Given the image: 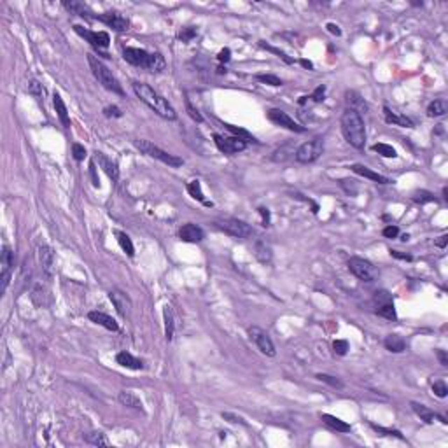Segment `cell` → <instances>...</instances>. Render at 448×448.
<instances>
[{"label":"cell","instance_id":"7c38bea8","mask_svg":"<svg viewBox=\"0 0 448 448\" xmlns=\"http://www.w3.org/2000/svg\"><path fill=\"white\" fill-rule=\"evenodd\" d=\"M151 56L153 53H147L145 49H140V47H124L123 49V58L124 61H128L133 67H142L147 70L149 63H151Z\"/></svg>","mask_w":448,"mask_h":448},{"label":"cell","instance_id":"277c9868","mask_svg":"<svg viewBox=\"0 0 448 448\" xmlns=\"http://www.w3.org/2000/svg\"><path fill=\"white\" fill-rule=\"evenodd\" d=\"M133 145L138 151H140V153L147 154L149 158H154V160L161 161V163L168 165V167L177 168V167H182V165H184V160H182V158L175 156V154L167 153V151H163L161 147H158V145L153 144V142L144 140V138H138V140H135Z\"/></svg>","mask_w":448,"mask_h":448},{"label":"cell","instance_id":"94428289","mask_svg":"<svg viewBox=\"0 0 448 448\" xmlns=\"http://www.w3.org/2000/svg\"><path fill=\"white\" fill-rule=\"evenodd\" d=\"M326 28H328V32H329V34L336 35V37H340V35H341L340 27H338V25H335V23H328V25H326Z\"/></svg>","mask_w":448,"mask_h":448},{"label":"cell","instance_id":"6f0895ef","mask_svg":"<svg viewBox=\"0 0 448 448\" xmlns=\"http://www.w3.org/2000/svg\"><path fill=\"white\" fill-rule=\"evenodd\" d=\"M258 212H259V215H261V219H263V226L268 228V226H270V210H268V208H264V207H259Z\"/></svg>","mask_w":448,"mask_h":448},{"label":"cell","instance_id":"ee69618b","mask_svg":"<svg viewBox=\"0 0 448 448\" xmlns=\"http://www.w3.org/2000/svg\"><path fill=\"white\" fill-rule=\"evenodd\" d=\"M432 392H434L436 396H438V398H446V394H448V387H446V384H445V380H436L434 384H432Z\"/></svg>","mask_w":448,"mask_h":448},{"label":"cell","instance_id":"2e32d148","mask_svg":"<svg viewBox=\"0 0 448 448\" xmlns=\"http://www.w3.org/2000/svg\"><path fill=\"white\" fill-rule=\"evenodd\" d=\"M39 261L44 277L51 280L54 277V251L49 245H40L39 247Z\"/></svg>","mask_w":448,"mask_h":448},{"label":"cell","instance_id":"1f68e13d","mask_svg":"<svg viewBox=\"0 0 448 448\" xmlns=\"http://www.w3.org/2000/svg\"><path fill=\"white\" fill-rule=\"evenodd\" d=\"M63 7L67 11H70V13L79 14L81 18H91V20H93V16H91L93 13H91L90 7L83 2H63Z\"/></svg>","mask_w":448,"mask_h":448},{"label":"cell","instance_id":"ab89813d","mask_svg":"<svg viewBox=\"0 0 448 448\" xmlns=\"http://www.w3.org/2000/svg\"><path fill=\"white\" fill-rule=\"evenodd\" d=\"M317 380H321V382H324V384H328V385H331L333 389H343V382L340 380V378H336V377H331V375H326V373H317Z\"/></svg>","mask_w":448,"mask_h":448},{"label":"cell","instance_id":"8992f818","mask_svg":"<svg viewBox=\"0 0 448 448\" xmlns=\"http://www.w3.org/2000/svg\"><path fill=\"white\" fill-rule=\"evenodd\" d=\"M324 153V138L315 137L314 140L301 144L294 153V160L301 165H308L317 161Z\"/></svg>","mask_w":448,"mask_h":448},{"label":"cell","instance_id":"6125c7cd","mask_svg":"<svg viewBox=\"0 0 448 448\" xmlns=\"http://www.w3.org/2000/svg\"><path fill=\"white\" fill-rule=\"evenodd\" d=\"M446 244H448V235H441V237L434 242V245H436V247H439V249H445Z\"/></svg>","mask_w":448,"mask_h":448},{"label":"cell","instance_id":"603a6c76","mask_svg":"<svg viewBox=\"0 0 448 448\" xmlns=\"http://www.w3.org/2000/svg\"><path fill=\"white\" fill-rule=\"evenodd\" d=\"M345 102H347V109H352L355 112H368V104L364 98L357 93V91H347L345 93Z\"/></svg>","mask_w":448,"mask_h":448},{"label":"cell","instance_id":"7a4b0ae2","mask_svg":"<svg viewBox=\"0 0 448 448\" xmlns=\"http://www.w3.org/2000/svg\"><path fill=\"white\" fill-rule=\"evenodd\" d=\"M341 131L343 137L352 147L362 149L366 144V126L364 119L359 112L352 111V109H345L341 114Z\"/></svg>","mask_w":448,"mask_h":448},{"label":"cell","instance_id":"d4e9b609","mask_svg":"<svg viewBox=\"0 0 448 448\" xmlns=\"http://www.w3.org/2000/svg\"><path fill=\"white\" fill-rule=\"evenodd\" d=\"M53 105H54V111L58 114V119L61 121L63 128L68 130V128H70V116H68V109H67V105H65V102L60 93L53 95Z\"/></svg>","mask_w":448,"mask_h":448},{"label":"cell","instance_id":"5bb4252c","mask_svg":"<svg viewBox=\"0 0 448 448\" xmlns=\"http://www.w3.org/2000/svg\"><path fill=\"white\" fill-rule=\"evenodd\" d=\"M0 264H2V275H0V280H2V292H6L7 285H9V280H11V270H13V266H14V252L11 251L9 245H4L2 247Z\"/></svg>","mask_w":448,"mask_h":448},{"label":"cell","instance_id":"74e56055","mask_svg":"<svg viewBox=\"0 0 448 448\" xmlns=\"http://www.w3.org/2000/svg\"><path fill=\"white\" fill-rule=\"evenodd\" d=\"M411 200L415 201V203H420V205H425V203H432V201H436V196L432 193H429V191H415L413 196H411Z\"/></svg>","mask_w":448,"mask_h":448},{"label":"cell","instance_id":"d6986e66","mask_svg":"<svg viewBox=\"0 0 448 448\" xmlns=\"http://www.w3.org/2000/svg\"><path fill=\"white\" fill-rule=\"evenodd\" d=\"M95 161H98V165H100L102 170L107 174V177L111 179L112 182H117L119 181V168H117V163L116 161H112L111 158H107L104 153H95Z\"/></svg>","mask_w":448,"mask_h":448},{"label":"cell","instance_id":"ac0fdd59","mask_svg":"<svg viewBox=\"0 0 448 448\" xmlns=\"http://www.w3.org/2000/svg\"><path fill=\"white\" fill-rule=\"evenodd\" d=\"M410 406H411V410H413L415 413H417L418 417H420V420H424L425 424H434V420H439V422H441V424H446V422H448L446 418L443 417V415L434 413V411H432L431 408H427V406L422 405V403L411 401V403H410Z\"/></svg>","mask_w":448,"mask_h":448},{"label":"cell","instance_id":"bcb514c9","mask_svg":"<svg viewBox=\"0 0 448 448\" xmlns=\"http://www.w3.org/2000/svg\"><path fill=\"white\" fill-rule=\"evenodd\" d=\"M198 35V30L194 27H186L181 30V34H179V39L182 40V42H189L191 39H194Z\"/></svg>","mask_w":448,"mask_h":448},{"label":"cell","instance_id":"3957f363","mask_svg":"<svg viewBox=\"0 0 448 448\" xmlns=\"http://www.w3.org/2000/svg\"><path fill=\"white\" fill-rule=\"evenodd\" d=\"M88 63H90L91 74L95 76V79H97L105 90L112 91V93H116V95H124L123 86L119 84V81L114 77L111 68H109L100 58H97L95 54H88Z\"/></svg>","mask_w":448,"mask_h":448},{"label":"cell","instance_id":"9f6ffc18","mask_svg":"<svg viewBox=\"0 0 448 448\" xmlns=\"http://www.w3.org/2000/svg\"><path fill=\"white\" fill-rule=\"evenodd\" d=\"M222 418H226V420L233 422V424H242V425H247V422L244 420L242 417H237V415L233 413H222Z\"/></svg>","mask_w":448,"mask_h":448},{"label":"cell","instance_id":"836d02e7","mask_svg":"<svg viewBox=\"0 0 448 448\" xmlns=\"http://www.w3.org/2000/svg\"><path fill=\"white\" fill-rule=\"evenodd\" d=\"M256 258H258V261L263 264L271 261V247L264 240L256 242Z\"/></svg>","mask_w":448,"mask_h":448},{"label":"cell","instance_id":"9a60e30c","mask_svg":"<svg viewBox=\"0 0 448 448\" xmlns=\"http://www.w3.org/2000/svg\"><path fill=\"white\" fill-rule=\"evenodd\" d=\"M109 298H111L114 308H116V312L121 317L126 319L128 315L131 314V300L126 292H123L121 289H112V291L109 292Z\"/></svg>","mask_w":448,"mask_h":448},{"label":"cell","instance_id":"4fadbf2b","mask_svg":"<svg viewBox=\"0 0 448 448\" xmlns=\"http://www.w3.org/2000/svg\"><path fill=\"white\" fill-rule=\"evenodd\" d=\"M95 20L102 21V23L107 25L109 28H112V30H116V32L130 30V20H128V18H124L123 14L116 13V11H109V13H104V14H97V16H95Z\"/></svg>","mask_w":448,"mask_h":448},{"label":"cell","instance_id":"db71d44e","mask_svg":"<svg viewBox=\"0 0 448 448\" xmlns=\"http://www.w3.org/2000/svg\"><path fill=\"white\" fill-rule=\"evenodd\" d=\"M389 254H391L392 258H396V259H403V261H413V258H411L410 254H406V252H401V251H394V249H391V251H389Z\"/></svg>","mask_w":448,"mask_h":448},{"label":"cell","instance_id":"8d00e7d4","mask_svg":"<svg viewBox=\"0 0 448 448\" xmlns=\"http://www.w3.org/2000/svg\"><path fill=\"white\" fill-rule=\"evenodd\" d=\"M84 441L90 443V445H95V446H109L111 443H109L107 436L104 434V432H90V434L84 436Z\"/></svg>","mask_w":448,"mask_h":448},{"label":"cell","instance_id":"be15d7a7","mask_svg":"<svg viewBox=\"0 0 448 448\" xmlns=\"http://www.w3.org/2000/svg\"><path fill=\"white\" fill-rule=\"evenodd\" d=\"M300 61H301V65H303L305 68H310V70L314 68V63H312V61H308V60H300Z\"/></svg>","mask_w":448,"mask_h":448},{"label":"cell","instance_id":"30bf717a","mask_svg":"<svg viewBox=\"0 0 448 448\" xmlns=\"http://www.w3.org/2000/svg\"><path fill=\"white\" fill-rule=\"evenodd\" d=\"M266 116L273 124L285 128V130H289V131H294V133H305V131H307V128L298 124L287 112L280 111V109H270V111L266 112Z\"/></svg>","mask_w":448,"mask_h":448},{"label":"cell","instance_id":"681fc988","mask_svg":"<svg viewBox=\"0 0 448 448\" xmlns=\"http://www.w3.org/2000/svg\"><path fill=\"white\" fill-rule=\"evenodd\" d=\"M104 116L105 117H121L123 112H121V109L116 107V105H109V107L104 109Z\"/></svg>","mask_w":448,"mask_h":448},{"label":"cell","instance_id":"f1b7e54d","mask_svg":"<svg viewBox=\"0 0 448 448\" xmlns=\"http://www.w3.org/2000/svg\"><path fill=\"white\" fill-rule=\"evenodd\" d=\"M446 112H448V102L445 98H436V100H432L427 107L429 117H441V116H445Z\"/></svg>","mask_w":448,"mask_h":448},{"label":"cell","instance_id":"91938a15","mask_svg":"<svg viewBox=\"0 0 448 448\" xmlns=\"http://www.w3.org/2000/svg\"><path fill=\"white\" fill-rule=\"evenodd\" d=\"M436 355H438L439 364H441V366H448V354H446L445 350H441V348H439V350H436Z\"/></svg>","mask_w":448,"mask_h":448},{"label":"cell","instance_id":"816d5d0a","mask_svg":"<svg viewBox=\"0 0 448 448\" xmlns=\"http://www.w3.org/2000/svg\"><path fill=\"white\" fill-rule=\"evenodd\" d=\"M324 95H326V86L322 84V86H319L317 90H315L314 93L310 95V98L314 102H322V100H324Z\"/></svg>","mask_w":448,"mask_h":448},{"label":"cell","instance_id":"4316f807","mask_svg":"<svg viewBox=\"0 0 448 448\" xmlns=\"http://www.w3.org/2000/svg\"><path fill=\"white\" fill-rule=\"evenodd\" d=\"M384 116H385V121L391 124H398V126H403V128H413V121H411L410 117L392 112L389 107H384Z\"/></svg>","mask_w":448,"mask_h":448},{"label":"cell","instance_id":"6da1fadb","mask_svg":"<svg viewBox=\"0 0 448 448\" xmlns=\"http://www.w3.org/2000/svg\"><path fill=\"white\" fill-rule=\"evenodd\" d=\"M131 86H133L135 95L140 98V102H144V104L147 105L153 112H156L158 116L163 117V119H167V121H175V119H177V112H175V109L172 107L170 102H168L165 97H161L158 91H154L149 84L135 81Z\"/></svg>","mask_w":448,"mask_h":448},{"label":"cell","instance_id":"e0dca14e","mask_svg":"<svg viewBox=\"0 0 448 448\" xmlns=\"http://www.w3.org/2000/svg\"><path fill=\"white\" fill-rule=\"evenodd\" d=\"M179 238L182 242H187V244H198V242H201L205 238V231L198 224L186 222L179 230Z\"/></svg>","mask_w":448,"mask_h":448},{"label":"cell","instance_id":"d590c367","mask_svg":"<svg viewBox=\"0 0 448 448\" xmlns=\"http://www.w3.org/2000/svg\"><path fill=\"white\" fill-rule=\"evenodd\" d=\"M28 93L39 102V104H44V98H46V88L35 79L28 81Z\"/></svg>","mask_w":448,"mask_h":448},{"label":"cell","instance_id":"7bdbcfd3","mask_svg":"<svg viewBox=\"0 0 448 448\" xmlns=\"http://www.w3.org/2000/svg\"><path fill=\"white\" fill-rule=\"evenodd\" d=\"M259 46H261V47H264V49H266V51H270V53L277 54V56H278V58H280V60H284V61H285V63H287V65H292V63H294V60H292V58H291V56H287V54H285V53H284V51L277 49V47H273V46H268V44H264V42H261V44H259Z\"/></svg>","mask_w":448,"mask_h":448},{"label":"cell","instance_id":"11a10c76","mask_svg":"<svg viewBox=\"0 0 448 448\" xmlns=\"http://www.w3.org/2000/svg\"><path fill=\"white\" fill-rule=\"evenodd\" d=\"M371 427L377 432H384V434H387V436H398V438H403L399 431H392V429H385V427H380V425H375V424H371Z\"/></svg>","mask_w":448,"mask_h":448},{"label":"cell","instance_id":"f35d334b","mask_svg":"<svg viewBox=\"0 0 448 448\" xmlns=\"http://www.w3.org/2000/svg\"><path fill=\"white\" fill-rule=\"evenodd\" d=\"M373 151L380 154V156H384V158H398L396 149L392 147V145H389V144H382V142H380V144H375Z\"/></svg>","mask_w":448,"mask_h":448},{"label":"cell","instance_id":"680465c9","mask_svg":"<svg viewBox=\"0 0 448 448\" xmlns=\"http://www.w3.org/2000/svg\"><path fill=\"white\" fill-rule=\"evenodd\" d=\"M230 58H231V51H230V47H224V49L219 51L217 60L221 61V63H228V61H230Z\"/></svg>","mask_w":448,"mask_h":448},{"label":"cell","instance_id":"f6af8a7d","mask_svg":"<svg viewBox=\"0 0 448 448\" xmlns=\"http://www.w3.org/2000/svg\"><path fill=\"white\" fill-rule=\"evenodd\" d=\"M186 111H187V114H189V117L193 121H196V123H203V116L198 112L196 107H193V104L189 102V98H186Z\"/></svg>","mask_w":448,"mask_h":448},{"label":"cell","instance_id":"e575fe53","mask_svg":"<svg viewBox=\"0 0 448 448\" xmlns=\"http://www.w3.org/2000/svg\"><path fill=\"white\" fill-rule=\"evenodd\" d=\"M163 319H165V338H167L168 341H172L174 331H175V324H174V315H172L170 307L163 308Z\"/></svg>","mask_w":448,"mask_h":448},{"label":"cell","instance_id":"60d3db41","mask_svg":"<svg viewBox=\"0 0 448 448\" xmlns=\"http://www.w3.org/2000/svg\"><path fill=\"white\" fill-rule=\"evenodd\" d=\"M256 79H258L259 83L270 84V86H275V88L282 86V79H280V77L271 76V74H258V76H256Z\"/></svg>","mask_w":448,"mask_h":448},{"label":"cell","instance_id":"52a82bcc","mask_svg":"<svg viewBox=\"0 0 448 448\" xmlns=\"http://www.w3.org/2000/svg\"><path fill=\"white\" fill-rule=\"evenodd\" d=\"M348 270L362 282H375L378 278V268L364 258H357V256L350 258L348 259Z\"/></svg>","mask_w":448,"mask_h":448},{"label":"cell","instance_id":"8fae6325","mask_svg":"<svg viewBox=\"0 0 448 448\" xmlns=\"http://www.w3.org/2000/svg\"><path fill=\"white\" fill-rule=\"evenodd\" d=\"M214 142H215V145H217V149L221 151V153L230 154V156H233V154H238V153H242V151L247 149V142H245L244 138H240V137H222V135L215 133L214 135Z\"/></svg>","mask_w":448,"mask_h":448},{"label":"cell","instance_id":"f546056e","mask_svg":"<svg viewBox=\"0 0 448 448\" xmlns=\"http://www.w3.org/2000/svg\"><path fill=\"white\" fill-rule=\"evenodd\" d=\"M114 235H116L117 244L121 245L123 252H126L128 258H133V256H135V247H133V242H131V238L128 237V235L124 233V231H119V230L114 231Z\"/></svg>","mask_w":448,"mask_h":448},{"label":"cell","instance_id":"d6a6232c","mask_svg":"<svg viewBox=\"0 0 448 448\" xmlns=\"http://www.w3.org/2000/svg\"><path fill=\"white\" fill-rule=\"evenodd\" d=\"M377 314L380 315V317L387 319V321H396V319H398V314H396V308H394L392 300L391 301H384V303H378Z\"/></svg>","mask_w":448,"mask_h":448},{"label":"cell","instance_id":"f907efd6","mask_svg":"<svg viewBox=\"0 0 448 448\" xmlns=\"http://www.w3.org/2000/svg\"><path fill=\"white\" fill-rule=\"evenodd\" d=\"M382 235H384L385 238H396L399 235V228L398 226H392V224H389L387 228H384Z\"/></svg>","mask_w":448,"mask_h":448},{"label":"cell","instance_id":"c3c4849f","mask_svg":"<svg viewBox=\"0 0 448 448\" xmlns=\"http://www.w3.org/2000/svg\"><path fill=\"white\" fill-rule=\"evenodd\" d=\"M72 156H74L76 161H83L86 158V149H84L83 144H72Z\"/></svg>","mask_w":448,"mask_h":448},{"label":"cell","instance_id":"f5cc1de1","mask_svg":"<svg viewBox=\"0 0 448 448\" xmlns=\"http://www.w3.org/2000/svg\"><path fill=\"white\" fill-rule=\"evenodd\" d=\"M90 175H91V182H93L95 187H100V179H98L97 174V167H95V161L90 163Z\"/></svg>","mask_w":448,"mask_h":448},{"label":"cell","instance_id":"cb8c5ba5","mask_svg":"<svg viewBox=\"0 0 448 448\" xmlns=\"http://www.w3.org/2000/svg\"><path fill=\"white\" fill-rule=\"evenodd\" d=\"M116 362L119 366H123V368L135 369V371H138V369L144 368V362H142L140 359L135 357V355H131L130 352H126V350L119 352V354L116 355Z\"/></svg>","mask_w":448,"mask_h":448},{"label":"cell","instance_id":"7402d4cb","mask_svg":"<svg viewBox=\"0 0 448 448\" xmlns=\"http://www.w3.org/2000/svg\"><path fill=\"white\" fill-rule=\"evenodd\" d=\"M117 399H119L121 405L126 406V408H131V410L140 411V413H145L140 398H138L137 394H133L131 391H121L119 394H117Z\"/></svg>","mask_w":448,"mask_h":448},{"label":"cell","instance_id":"b9f144b4","mask_svg":"<svg viewBox=\"0 0 448 448\" xmlns=\"http://www.w3.org/2000/svg\"><path fill=\"white\" fill-rule=\"evenodd\" d=\"M224 126H226V128H228V130H230V131H233V133H235V135H237V137L244 138V140H245V142H247V144H249V142H258V140H256V138H254V137H252V135H251V133H249V131L242 130V128H237V126H233V124H224Z\"/></svg>","mask_w":448,"mask_h":448},{"label":"cell","instance_id":"ffe728a7","mask_svg":"<svg viewBox=\"0 0 448 448\" xmlns=\"http://www.w3.org/2000/svg\"><path fill=\"white\" fill-rule=\"evenodd\" d=\"M88 319H90L91 322H95V324H98V326H102V328L109 329V331H117V329H119V326H117V322L114 321V319L111 317V315L104 314V312L91 310L90 314H88Z\"/></svg>","mask_w":448,"mask_h":448},{"label":"cell","instance_id":"484cf974","mask_svg":"<svg viewBox=\"0 0 448 448\" xmlns=\"http://www.w3.org/2000/svg\"><path fill=\"white\" fill-rule=\"evenodd\" d=\"M384 345H385V348H387L389 352H392V354H401V352L406 350V340L403 336H399V335L385 336Z\"/></svg>","mask_w":448,"mask_h":448},{"label":"cell","instance_id":"7dc6e473","mask_svg":"<svg viewBox=\"0 0 448 448\" xmlns=\"http://www.w3.org/2000/svg\"><path fill=\"white\" fill-rule=\"evenodd\" d=\"M333 348H335V354L345 355L348 352V341L347 340H335L333 341Z\"/></svg>","mask_w":448,"mask_h":448},{"label":"cell","instance_id":"4dcf8cb0","mask_svg":"<svg viewBox=\"0 0 448 448\" xmlns=\"http://www.w3.org/2000/svg\"><path fill=\"white\" fill-rule=\"evenodd\" d=\"M187 193H189L191 196L194 198V200L201 201V203L207 205V207H212V201L205 200V194H203V191H201V182L198 181V179H194V181L187 182Z\"/></svg>","mask_w":448,"mask_h":448},{"label":"cell","instance_id":"44dd1931","mask_svg":"<svg viewBox=\"0 0 448 448\" xmlns=\"http://www.w3.org/2000/svg\"><path fill=\"white\" fill-rule=\"evenodd\" d=\"M350 170L354 172V174L361 175V177H366V179H369V181L377 182V184H391V181H389L387 177H384V175L377 174V172H373L371 168L364 167V165L355 163V165H352V167H350Z\"/></svg>","mask_w":448,"mask_h":448},{"label":"cell","instance_id":"e7e4bbea","mask_svg":"<svg viewBox=\"0 0 448 448\" xmlns=\"http://www.w3.org/2000/svg\"><path fill=\"white\" fill-rule=\"evenodd\" d=\"M443 198L448 200V187H443Z\"/></svg>","mask_w":448,"mask_h":448},{"label":"cell","instance_id":"5b68a950","mask_svg":"<svg viewBox=\"0 0 448 448\" xmlns=\"http://www.w3.org/2000/svg\"><path fill=\"white\" fill-rule=\"evenodd\" d=\"M214 224L217 230H221L222 233L230 235V237L233 238H249L254 235V230H252L251 224L240 221V219H233V217L217 219V221H214Z\"/></svg>","mask_w":448,"mask_h":448},{"label":"cell","instance_id":"83f0119b","mask_svg":"<svg viewBox=\"0 0 448 448\" xmlns=\"http://www.w3.org/2000/svg\"><path fill=\"white\" fill-rule=\"evenodd\" d=\"M321 418H322V422H324L326 425H329L331 429H335L336 432H348V431H350V424H347V422L335 417V415L322 413Z\"/></svg>","mask_w":448,"mask_h":448},{"label":"cell","instance_id":"9c48e42d","mask_svg":"<svg viewBox=\"0 0 448 448\" xmlns=\"http://www.w3.org/2000/svg\"><path fill=\"white\" fill-rule=\"evenodd\" d=\"M249 336H251V340L258 345V348L264 355H268V357H275V354H277L275 345H273V341H271L270 335H268L263 328H259V326H251V328H249Z\"/></svg>","mask_w":448,"mask_h":448},{"label":"cell","instance_id":"ba28073f","mask_svg":"<svg viewBox=\"0 0 448 448\" xmlns=\"http://www.w3.org/2000/svg\"><path fill=\"white\" fill-rule=\"evenodd\" d=\"M74 32L77 35H81L83 39H86V42H90L98 53L107 49L109 44H111V37H109L107 32H93V30H88V28L81 27V25H74Z\"/></svg>","mask_w":448,"mask_h":448}]
</instances>
